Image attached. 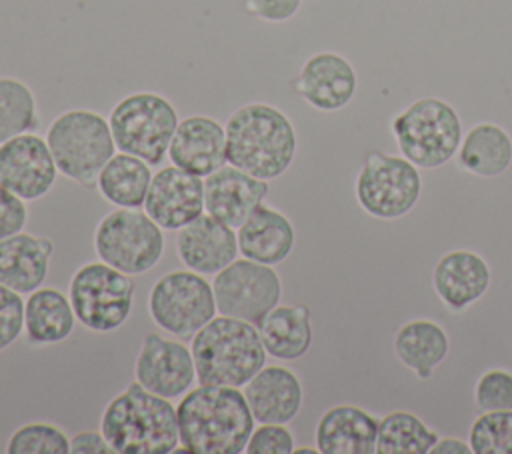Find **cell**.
Returning <instances> with one entry per match:
<instances>
[{"instance_id":"obj_1","label":"cell","mask_w":512,"mask_h":454,"mask_svg":"<svg viewBox=\"0 0 512 454\" xmlns=\"http://www.w3.org/2000/svg\"><path fill=\"white\" fill-rule=\"evenodd\" d=\"M176 414L180 444L192 454H240L256 422L234 386L200 384L180 398Z\"/></svg>"},{"instance_id":"obj_2","label":"cell","mask_w":512,"mask_h":454,"mask_svg":"<svg viewBox=\"0 0 512 454\" xmlns=\"http://www.w3.org/2000/svg\"><path fill=\"white\" fill-rule=\"evenodd\" d=\"M226 162L262 180L282 176L296 156V130L290 118L266 102L236 108L226 124Z\"/></svg>"},{"instance_id":"obj_3","label":"cell","mask_w":512,"mask_h":454,"mask_svg":"<svg viewBox=\"0 0 512 454\" xmlns=\"http://www.w3.org/2000/svg\"><path fill=\"white\" fill-rule=\"evenodd\" d=\"M100 432L116 454H170L180 444L176 406L136 380L106 404Z\"/></svg>"},{"instance_id":"obj_4","label":"cell","mask_w":512,"mask_h":454,"mask_svg":"<svg viewBox=\"0 0 512 454\" xmlns=\"http://www.w3.org/2000/svg\"><path fill=\"white\" fill-rule=\"evenodd\" d=\"M190 352L200 384L234 388H242L266 364L268 354L258 326L222 314L192 336Z\"/></svg>"},{"instance_id":"obj_5","label":"cell","mask_w":512,"mask_h":454,"mask_svg":"<svg viewBox=\"0 0 512 454\" xmlns=\"http://www.w3.org/2000/svg\"><path fill=\"white\" fill-rule=\"evenodd\" d=\"M46 142L56 168L80 186H94L104 164L116 154L108 120L86 108H72L58 114L48 130Z\"/></svg>"},{"instance_id":"obj_6","label":"cell","mask_w":512,"mask_h":454,"mask_svg":"<svg viewBox=\"0 0 512 454\" xmlns=\"http://www.w3.org/2000/svg\"><path fill=\"white\" fill-rule=\"evenodd\" d=\"M390 132L404 158L418 168H438L452 160L462 142L456 108L442 98H420L390 120Z\"/></svg>"},{"instance_id":"obj_7","label":"cell","mask_w":512,"mask_h":454,"mask_svg":"<svg viewBox=\"0 0 512 454\" xmlns=\"http://www.w3.org/2000/svg\"><path fill=\"white\" fill-rule=\"evenodd\" d=\"M174 104L158 92H132L110 110L108 124L120 152L132 154L150 166L162 164L178 126Z\"/></svg>"},{"instance_id":"obj_8","label":"cell","mask_w":512,"mask_h":454,"mask_svg":"<svg viewBox=\"0 0 512 454\" xmlns=\"http://www.w3.org/2000/svg\"><path fill=\"white\" fill-rule=\"evenodd\" d=\"M98 260L128 274L152 270L164 252L162 228L140 208H116L94 230Z\"/></svg>"},{"instance_id":"obj_9","label":"cell","mask_w":512,"mask_h":454,"mask_svg":"<svg viewBox=\"0 0 512 454\" xmlns=\"http://www.w3.org/2000/svg\"><path fill=\"white\" fill-rule=\"evenodd\" d=\"M148 312L160 330L188 340L218 312L212 282L190 268L166 272L148 292Z\"/></svg>"},{"instance_id":"obj_10","label":"cell","mask_w":512,"mask_h":454,"mask_svg":"<svg viewBox=\"0 0 512 454\" xmlns=\"http://www.w3.org/2000/svg\"><path fill=\"white\" fill-rule=\"evenodd\" d=\"M422 194V176L418 166L404 156L370 152L362 162L354 196L360 208L378 220H396L406 216Z\"/></svg>"},{"instance_id":"obj_11","label":"cell","mask_w":512,"mask_h":454,"mask_svg":"<svg viewBox=\"0 0 512 454\" xmlns=\"http://www.w3.org/2000/svg\"><path fill=\"white\" fill-rule=\"evenodd\" d=\"M68 298L82 326L92 332H114L132 312L134 282L102 260L88 262L74 272Z\"/></svg>"},{"instance_id":"obj_12","label":"cell","mask_w":512,"mask_h":454,"mask_svg":"<svg viewBox=\"0 0 512 454\" xmlns=\"http://www.w3.org/2000/svg\"><path fill=\"white\" fill-rule=\"evenodd\" d=\"M214 300L222 316L246 320L254 326L280 302L282 282L278 272L250 258H234L214 274Z\"/></svg>"},{"instance_id":"obj_13","label":"cell","mask_w":512,"mask_h":454,"mask_svg":"<svg viewBox=\"0 0 512 454\" xmlns=\"http://www.w3.org/2000/svg\"><path fill=\"white\" fill-rule=\"evenodd\" d=\"M134 376L136 382L158 396L180 398L196 378L192 352L178 340L148 332L134 362Z\"/></svg>"},{"instance_id":"obj_14","label":"cell","mask_w":512,"mask_h":454,"mask_svg":"<svg viewBox=\"0 0 512 454\" xmlns=\"http://www.w3.org/2000/svg\"><path fill=\"white\" fill-rule=\"evenodd\" d=\"M56 174L46 138L26 132L0 144V184L22 200L44 196L54 186Z\"/></svg>"},{"instance_id":"obj_15","label":"cell","mask_w":512,"mask_h":454,"mask_svg":"<svg viewBox=\"0 0 512 454\" xmlns=\"http://www.w3.org/2000/svg\"><path fill=\"white\" fill-rule=\"evenodd\" d=\"M144 212L162 230H180L204 212V180L178 166L152 174Z\"/></svg>"},{"instance_id":"obj_16","label":"cell","mask_w":512,"mask_h":454,"mask_svg":"<svg viewBox=\"0 0 512 454\" xmlns=\"http://www.w3.org/2000/svg\"><path fill=\"white\" fill-rule=\"evenodd\" d=\"M358 76L350 60L336 52H316L304 60L296 90L306 104L320 112H338L356 94Z\"/></svg>"},{"instance_id":"obj_17","label":"cell","mask_w":512,"mask_h":454,"mask_svg":"<svg viewBox=\"0 0 512 454\" xmlns=\"http://www.w3.org/2000/svg\"><path fill=\"white\" fill-rule=\"evenodd\" d=\"M268 188V180L226 162L204 178V212L238 228L264 202Z\"/></svg>"},{"instance_id":"obj_18","label":"cell","mask_w":512,"mask_h":454,"mask_svg":"<svg viewBox=\"0 0 512 454\" xmlns=\"http://www.w3.org/2000/svg\"><path fill=\"white\" fill-rule=\"evenodd\" d=\"M168 158L174 166L200 178L216 172L226 164L224 124L202 114L180 120L170 140Z\"/></svg>"},{"instance_id":"obj_19","label":"cell","mask_w":512,"mask_h":454,"mask_svg":"<svg viewBox=\"0 0 512 454\" xmlns=\"http://www.w3.org/2000/svg\"><path fill=\"white\" fill-rule=\"evenodd\" d=\"M176 252L182 264L198 274H216L238 254V238L232 226L202 212L176 230Z\"/></svg>"},{"instance_id":"obj_20","label":"cell","mask_w":512,"mask_h":454,"mask_svg":"<svg viewBox=\"0 0 512 454\" xmlns=\"http://www.w3.org/2000/svg\"><path fill=\"white\" fill-rule=\"evenodd\" d=\"M492 274L488 262L474 250H450L440 256L432 272V286L438 298L450 310H464L480 300Z\"/></svg>"},{"instance_id":"obj_21","label":"cell","mask_w":512,"mask_h":454,"mask_svg":"<svg viewBox=\"0 0 512 454\" xmlns=\"http://www.w3.org/2000/svg\"><path fill=\"white\" fill-rule=\"evenodd\" d=\"M242 392L260 424H288L302 406L300 378L286 366H262Z\"/></svg>"},{"instance_id":"obj_22","label":"cell","mask_w":512,"mask_h":454,"mask_svg":"<svg viewBox=\"0 0 512 454\" xmlns=\"http://www.w3.org/2000/svg\"><path fill=\"white\" fill-rule=\"evenodd\" d=\"M378 420L360 406L338 404L316 422L314 442L322 454H374Z\"/></svg>"},{"instance_id":"obj_23","label":"cell","mask_w":512,"mask_h":454,"mask_svg":"<svg viewBox=\"0 0 512 454\" xmlns=\"http://www.w3.org/2000/svg\"><path fill=\"white\" fill-rule=\"evenodd\" d=\"M52 252V240L24 230L0 240V284L18 294L38 290L48 276Z\"/></svg>"},{"instance_id":"obj_24","label":"cell","mask_w":512,"mask_h":454,"mask_svg":"<svg viewBox=\"0 0 512 454\" xmlns=\"http://www.w3.org/2000/svg\"><path fill=\"white\" fill-rule=\"evenodd\" d=\"M238 252L260 264L276 266L284 262L296 240V232L286 214L260 204L236 232Z\"/></svg>"},{"instance_id":"obj_25","label":"cell","mask_w":512,"mask_h":454,"mask_svg":"<svg viewBox=\"0 0 512 454\" xmlns=\"http://www.w3.org/2000/svg\"><path fill=\"white\" fill-rule=\"evenodd\" d=\"M450 350L448 332L434 320L416 318L402 324L394 334V354L420 380H428Z\"/></svg>"},{"instance_id":"obj_26","label":"cell","mask_w":512,"mask_h":454,"mask_svg":"<svg viewBox=\"0 0 512 454\" xmlns=\"http://www.w3.org/2000/svg\"><path fill=\"white\" fill-rule=\"evenodd\" d=\"M456 160L474 176L496 178L512 164V138L494 122H478L462 136Z\"/></svg>"},{"instance_id":"obj_27","label":"cell","mask_w":512,"mask_h":454,"mask_svg":"<svg viewBox=\"0 0 512 454\" xmlns=\"http://www.w3.org/2000/svg\"><path fill=\"white\" fill-rule=\"evenodd\" d=\"M258 332L270 356L278 360H298L312 344L310 310L304 304H278L262 318Z\"/></svg>"},{"instance_id":"obj_28","label":"cell","mask_w":512,"mask_h":454,"mask_svg":"<svg viewBox=\"0 0 512 454\" xmlns=\"http://www.w3.org/2000/svg\"><path fill=\"white\" fill-rule=\"evenodd\" d=\"M76 324L70 298L54 288H38L24 302V330L32 344H58Z\"/></svg>"},{"instance_id":"obj_29","label":"cell","mask_w":512,"mask_h":454,"mask_svg":"<svg viewBox=\"0 0 512 454\" xmlns=\"http://www.w3.org/2000/svg\"><path fill=\"white\" fill-rule=\"evenodd\" d=\"M150 180L152 170L148 162L138 156L118 152L100 170L96 188L104 200L116 208H140L144 206Z\"/></svg>"},{"instance_id":"obj_30","label":"cell","mask_w":512,"mask_h":454,"mask_svg":"<svg viewBox=\"0 0 512 454\" xmlns=\"http://www.w3.org/2000/svg\"><path fill=\"white\" fill-rule=\"evenodd\" d=\"M440 436L408 410H394L378 420L376 454H428Z\"/></svg>"},{"instance_id":"obj_31","label":"cell","mask_w":512,"mask_h":454,"mask_svg":"<svg viewBox=\"0 0 512 454\" xmlns=\"http://www.w3.org/2000/svg\"><path fill=\"white\" fill-rule=\"evenodd\" d=\"M38 104L32 88L14 76H0V144L38 126Z\"/></svg>"},{"instance_id":"obj_32","label":"cell","mask_w":512,"mask_h":454,"mask_svg":"<svg viewBox=\"0 0 512 454\" xmlns=\"http://www.w3.org/2000/svg\"><path fill=\"white\" fill-rule=\"evenodd\" d=\"M474 454H512V410L482 412L468 430Z\"/></svg>"},{"instance_id":"obj_33","label":"cell","mask_w":512,"mask_h":454,"mask_svg":"<svg viewBox=\"0 0 512 454\" xmlns=\"http://www.w3.org/2000/svg\"><path fill=\"white\" fill-rule=\"evenodd\" d=\"M8 454H70V438L54 424L30 422L12 432Z\"/></svg>"},{"instance_id":"obj_34","label":"cell","mask_w":512,"mask_h":454,"mask_svg":"<svg viewBox=\"0 0 512 454\" xmlns=\"http://www.w3.org/2000/svg\"><path fill=\"white\" fill-rule=\"evenodd\" d=\"M474 404L478 410H512V372L490 368L480 374L474 386Z\"/></svg>"},{"instance_id":"obj_35","label":"cell","mask_w":512,"mask_h":454,"mask_svg":"<svg viewBox=\"0 0 512 454\" xmlns=\"http://www.w3.org/2000/svg\"><path fill=\"white\" fill-rule=\"evenodd\" d=\"M294 436L286 424H260L254 426L246 450L248 454H292Z\"/></svg>"},{"instance_id":"obj_36","label":"cell","mask_w":512,"mask_h":454,"mask_svg":"<svg viewBox=\"0 0 512 454\" xmlns=\"http://www.w3.org/2000/svg\"><path fill=\"white\" fill-rule=\"evenodd\" d=\"M24 328L22 294L0 284V352L6 350Z\"/></svg>"},{"instance_id":"obj_37","label":"cell","mask_w":512,"mask_h":454,"mask_svg":"<svg viewBox=\"0 0 512 454\" xmlns=\"http://www.w3.org/2000/svg\"><path fill=\"white\" fill-rule=\"evenodd\" d=\"M28 222V206L12 190L0 184V240L18 234Z\"/></svg>"},{"instance_id":"obj_38","label":"cell","mask_w":512,"mask_h":454,"mask_svg":"<svg viewBox=\"0 0 512 454\" xmlns=\"http://www.w3.org/2000/svg\"><path fill=\"white\" fill-rule=\"evenodd\" d=\"M302 0H246V10L264 22H286L300 10Z\"/></svg>"},{"instance_id":"obj_39","label":"cell","mask_w":512,"mask_h":454,"mask_svg":"<svg viewBox=\"0 0 512 454\" xmlns=\"http://www.w3.org/2000/svg\"><path fill=\"white\" fill-rule=\"evenodd\" d=\"M70 452L72 454H106L112 452L110 444L106 442L102 432H78L70 440Z\"/></svg>"},{"instance_id":"obj_40","label":"cell","mask_w":512,"mask_h":454,"mask_svg":"<svg viewBox=\"0 0 512 454\" xmlns=\"http://www.w3.org/2000/svg\"><path fill=\"white\" fill-rule=\"evenodd\" d=\"M472 448L460 438H438L428 454H470Z\"/></svg>"}]
</instances>
